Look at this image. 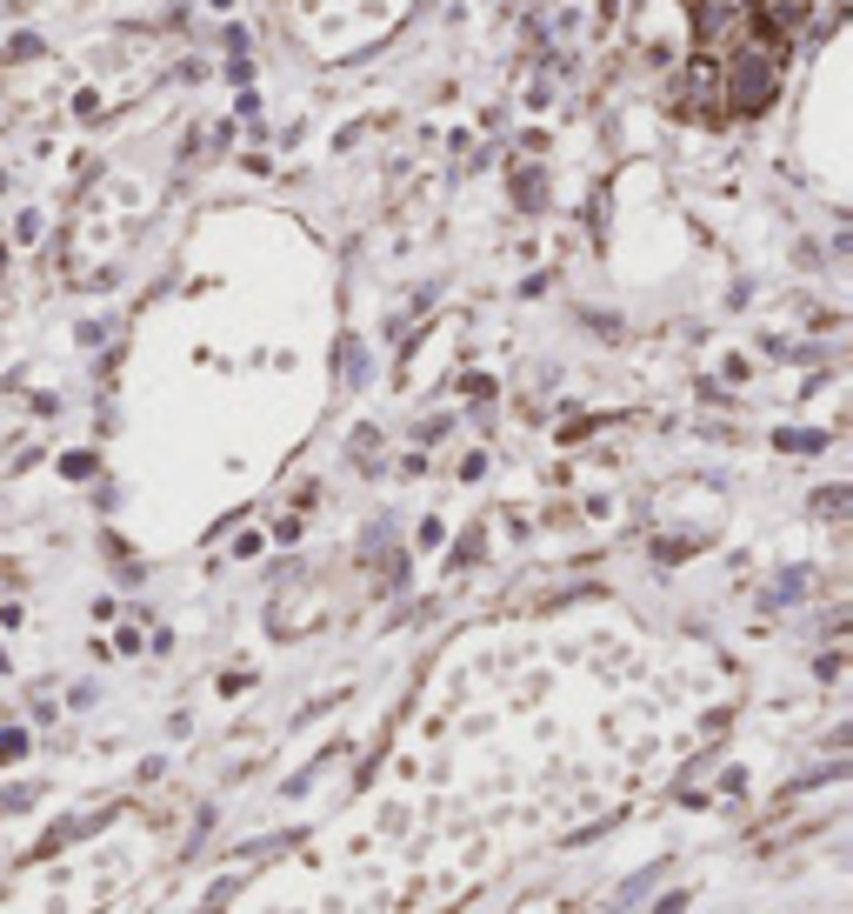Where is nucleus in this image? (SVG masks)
<instances>
[{"label":"nucleus","mask_w":853,"mask_h":914,"mask_svg":"<svg viewBox=\"0 0 853 914\" xmlns=\"http://www.w3.org/2000/svg\"><path fill=\"white\" fill-rule=\"evenodd\" d=\"M840 508H846V487H820L814 494V515H840Z\"/></svg>","instance_id":"nucleus-4"},{"label":"nucleus","mask_w":853,"mask_h":914,"mask_svg":"<svg viewBox=\"0 0 853 914\" xmlns=\"http://www.w3.org/2000/svg\"><path fill=\"white\" fill-rule=\"evenodd\" d=\"M514 201H521V207H541V201H547V181L521 168V174H514Z\"/></svg>","instance_id":"nucleus-3"},{"label":"nucleus","mask_w":853,"mask_h":914,"mask_svg":"<svg viewBox=\"0 0 853 914\" xmlns=\"http://www.w3.org/2000/svg\"><path fill=\"white\" fill-rule=\"evenodd\" d=\"M774 80H781V60L774 54H733V67H727V108L733 114H760L766 101H774Z\"/></svg>","instance_id":"nucleus-2"},{"label":"nucleus","mask_w":853,"mask_h":914,"mask_svg":"<svg viewBox=\"0 0 853 914\" xmlns=\"http://www.w3.org/2000/svg\"><path fill=\"white\" fill-rule=\"evenodd\" d=\"M413 8V0H294V14L307 27V41L320 54H340V47H354L380 27H394L400 14Z\"/></svg>","instance_id":"nucleus-1"},{"label":"nucleus","mask_w":853,"mask_h":914,"mask_svg":"<svg viewBox=\"0 0 853 914\" xmlns=\"http://www.w3.org/2000/svg\"><path fill=\"white\" fill-rule=\"evenodd\" d=\"M474 554H480V528H474V534H467V541H460V548H454V567H467V561H474Z\"/></svg>","instance_id":"nucleus-5"}]
</instances>
